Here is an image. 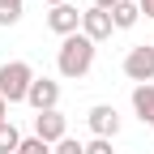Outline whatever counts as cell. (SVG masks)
I'll return each mask as SVG.
<instances>
[{
	"mask_svg": "<svg viewBox=\"0 0 154 154\" xmlns=\"http://www.w3.org/2000/svg\"><path fill=\"white\" fill-rule=\"evenodd\" d=\"M56 69H60V77H69V82H77V77H86L94 69V43L77 30L69 38H60V51H56Z\"/></svg>",
	"mask_w": 154,
	"mask_h": 154,
	"instance_id": "6da1fadb",
	"label": "cell"
},
{
	"mask_svg": "<svg viewBox=\"0 0 154 154\" xmlns=\"http://www.w3.org/2000/svg\"><path fill=\"white\" fill-rule=\"evenodd\" d=\"M30 82H34V69H30L26 60L0 64V99H5V103H26Z\"/></svg>",
	"mask_w": 154,
	"mask_h": 154,
	"instance_id": "7a4b0ae2",
	"label": "cell"
},
{
	"mask_svg": "<svg viewBox=\"0 0 154 154\" xmlns=\"http://www.w3.org/2000/svg\"><path fill=\"white\" fill-rule=\"evenodd\" d=\"M124 77L128 82H137V86H150L154 82V43L146 47H133L128 56H124Z\"/></svg>",
	"mask_w": 154,
	"mask_h": 154,
	"instance_id": "3957f363",
	"label": "cell"
},
{
	"mask_svg": "<svg viewBox=\"0 0 154 154\" xmlns=\"http://www.w3.org/2000/svg\"><path fill=\"white\" fill-rule=\"evenodd\" d=\"M86 124H90V133H94V137L111 141L116 133H120V111H116L111 103H94V107L86 111Z\"/></svg>",
	"mask_w": 154,
	"mask_h": 154,
	"instance_id": "277c9868",
	"label": "cell"
},
{
	"mask_svg": "<svg viewBox=\"0 0 154 154\" xmlns=\"http://www.w3.org/2000/svg\"><path fill=\"white\" fill-rule=\"evenodd\" d=\"M26 103H30L34 111H56V103H60V82H51V77H34Z\"/></svg>",
	"mask_w": 154,
	"mask_h": 154,
	"instance_id": "5b68a950",
	"label": "cell"
},
{
	"mask_svg": "<svg viewBox=\"0 0 154 154\" xmlns=\"http://www.w3.org/2000/svg\"><path fill=\"white\" fill-rule=\"evenodd\" d=\"M34 137L47 141V146H56L60 137H69V120H64L60 111H38L34 116Z\"/></svg>",
	"mask_w": 154,
	"mask_h": 154,
	"instance_id": "8992f818",
	"label": "cell"
},
{
	"mask_svg": "<svg viewBox=\"0 0 154 154\" xmlns=\"http://www.w3.org/2000/svg\"><path fill=\"white\" fill-rule=\"evenodd\" d=\"M111 30H116V26H111V13H103V9H94V5H90V9L82 13V34L90 38L94 47H99L103 38H111Z\"/></svg>",
	"mask_w": 154,
	"mask_h": 154,
	"instance_id": "52a82bcc",
	"label": "cell"
},
{
	"mask_svg": "<svg viewBox=\"0 0 154 154\" xmlns=\"http://www.w3.org/2000/svg\"><path fill=\"white\" fill-rule=\"evenodd\" d=\"M47 30H51V34H60V38H69V34L82 30V13H77L73 5H56V9L47 13Z\"/></svg>",
	"mask_w": 154,
	"mask_h": 154,
	"instance_id": "ba28073f",
	"label": "cell"
},
{
	"mask_svg": "<svg viewBox=\"0 0 154 154\" xmlns=\"http://www.w3.org/2000/svg\"><path fill=\"white\" fill-rule=\"evenodd\" d=\"M133 111L141 124H154V82L150 86H133Z\"/></svg>",
	"mask_w": 154,
	"mask_h": 154,
	"instance_id": "9c48e42d",
	"label": "cell"
},
{
	"mask_svg": "<svg viewBox=\"0 0 154 154\" xmlns=\"http://www.w3.org/2000/svg\"><path fill=\"white\" fill-rule=\"evenodd\" d=\"M137 17H141L137 0H120V5L111 9V26H116V30H133V26H137Z\"/></svg>",
	"mask_w": 154,
	"mask_h": 154,
	"instance_id": "30bf717a",
	"label": "cell"
},
{
	"mask_svg": "<svg viewBox=\"0 0 154 154\" xmlns=\"http://www.w3.org/2000/svg\"><path fill=\"white\" fill-rule=\"evenodd\" d=\"M22 9H26V0H0V26H17Z\"/></svg>",
	"mask_w": 154,
	"mask_h": 154,
	"instance_id": "8fae6325",
	"label": "cell"
},
{
	"mask_svg": "<svg viewBox=\"0 0 154 154\" xmlns=\"http://www.w3.org/2000/svg\"><path fill=\"white\" fill-rule=\"evenodd\" d=\"M17 146H22V133L13 124H0V154H17Z\"/></svg>",
	"mask_w": 154,
	"mask_h": 154,
	"instance_id": "7c38bea8",
	"label": "cell"
},
{
	"mask_svg": "<svg viewBox=\"0 0 154 154\" xmlns=\"http://www.w3.org/2000/svg\"><path fill=\"white\" fill-rule=\"evenodd\" d=\"M51 154H86V141H77V137H60L51 146Z\"/></svg>",
	"mask_w": 154,
	"mask_h": 154,
	"instance_id": "4fadbf2b",
	"label": "cell"
},
{
	"mask_svg": "<svg viewBox=\"0 0 154 154\" xmlns=\"http://www.w3.org/2000/svg\"><path fill=\"white\" fill-rule=\"evenodd\" d=\"M17 154H51V146H47V141H38V137H22Z\"/></svg>",
	"mask_w": 154,
	"mask_h": 154,
	"instance_id": "5bb4252c",
	"label": "cell"
},
{
	"mask_svg": "<svg viewBox=\"0 0 154 154\" xmlns=\"http://www.w3.org/2000/svg\"><path fill=\"white\" fill-rule=\"evenodd\" d=\"M86 154H111V141L94 137V141H86Z\"/></svg>",
	"mask_w": 154,
	"mask_h": 154,
	"instance_id": "9a60e30c",
	"label": "cell"
},
{
	"mask_svg": "<svg viewBox=\"0 0 154 154\" xmlns=\"http://www.w3.org/2000/svg\"><path fill=\"white\" fill-rule=\"evenodd\" d=\"M137 9H141V13L150 17V22H154V0H137Z\"/></svg>",
	"mask_w": 154,
	"mask_h": 154,
	"instance_id": "2e32d148",
	"label": "cell"
},
{
	"mask_svg": "<svg viewBox=\"0 0 154 154\" xmlns=\"http://www.w3.org/2000/svg\"><path fill=\"white\" fill-rule=\"evenodd\" d=\"M116 5H120V0H94V9H103V13H111Z\"/></svg>",
	"mask_w": 154,
	"mask_h": 154,
	"instance_id": "e0dca14e",
	"label": "cell"
},
{
	"mask_svg": "<svg viewBox=\"0 0 154 154\" xmlns=\"http://www.w3.org/2000/svg\"><path fill=\"white\" fill-rule=\"evenodd\" d=\"M0 124H9V103L0 99Z\"/></svg>",
	"mask_w": 154,
	"mask_h": 154,
	"instance_id": "ac0fdd59",
	"label": "cell"
},
{
	"mask_svg": "<svg viewBox=\"0 0 154 154\" xmlns=\"http://www.w3.org/2000/svg\"><path fill=\"white\" fill-rule=\"evenodd\" d=\"M47 5H51V9H56V5H69V0H47Z\"/></svg>",
	"mask_w": 154,
	"mask_h": 154,
	"instance_id": "d6986e66",
	"label": "cell"
}]
</instances>
